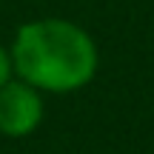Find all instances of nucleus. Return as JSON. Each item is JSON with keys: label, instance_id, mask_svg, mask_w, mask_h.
I'll list each match as a JSON object with an SVG mask.
<instances>
[{"label": "nucleus", "instance_id": "obj_3", "mask_svg": "<svg viewBox=\"0 0 154 154\" xmlns=\"http://www.w3.org/2000/svg\"><path fill=\"white\" fill-rule=\"evenodd\" d=\"M14 77V63H11V49H6L3 43H0V86H6V83Z\"/></svg>", "mask_w": 154, "mask_h": 154}, {"label": "nucleus", "instance_id": "obj_2", "mask_svg": "<svg viewBox=\"0 0 154 154\" xmlns=\"http://www.w3.org/2000/svg\"><path fill=\"white\" fill-rule=\"evenodd\" d=\"M43 91L23 83L20 77H11L6 86H0V134L11 140L29 137L43 123Z\"/></svg>", "mask_w": 154, "mask_h": 154}, {"label": "nucleus", "instance_id": "obj_1", "mask_svg": "<svg viewBox=\"0 0 154 154\" xmlns=\"http://www.w3.org/2000/svg\"><path fill=\"white\" fill-rule=\"evenodd\" d=\"M14 77L49 94L86 88L100 69V51L83 26L63 17L29 20L11 40Z\"/></svg>", "mask_w": 154, "mask_h": 154}]
</instances>
